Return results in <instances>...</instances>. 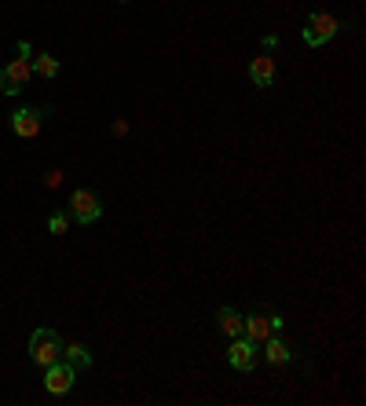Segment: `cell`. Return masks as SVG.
Returning <instances> with one entry per match:
<instances>
[{"mask_svg": "<svg viewBox=\"0 0 366 406\" xmlns=\"http://www.w3.org/2000/svg\"><path fill=\"white\" fill-rule=\"evenodd\" d=\"M45 114H48V110H37V106H18V110L11 114V128H15V136H23V139H37V136H40V124H45Z\"/></svg>", "mask_w": 366, "mask_h": 406, "instance_id": "cell-6", "label": "cell"}, {"mask_svg": "<svg viewBox=\"0 0 366 406\" xmlns=\"http://www.w3.org/2000/svg\"><path fill=\"white\" fill-rule=\"evenodd\" d=\"M227 359H231V366L239 370V373H249L256 366V344H253V340H239V337H234Z\"/></svg>", "mask_w": 366, "mask_h": 406, "instance_id": "cell-7", "label": "cell"}, {"mask_svg": "<svg viewBox=\"0 0 366 406\" xmlns=\"http://www.w3.org/2000/svg\"><path fill=\"white\" fill-rule=\"evenodd\" d=\"M74 381H77V370L70 366L67 359H59V362H52V366H45V388H48V395H67L74 388Z\"/></svg>", "mask_w": 366, "mask_h": 406, "instance_id": "cell-4", "label": "cell"}, {"mask_svg": "<svg viewBox=\"0 0 366 406\" xmlns=\"http://www.w3.org/2000/svg\"><path fill=\"white\" fill-rule=\"evenodd\" d=\"M18 59H30V40H18Z\"/></svg>", "mask_w": 366, "mask_h": 406, "instance_id": "cell-18", "label": "cell"}, {"mask_svg": "<svg viewBox=\"0 0 366 406\" xmlns=\"http://www.w3.org/2000/svg\"><path fill=\"white\" fill-rule=\"evenodd\" d=\"M33 70H30V59H15L8 66H0V92L4 95H18L30 84Z\"/></svg>", "mask_w": 366, "mask_h": 406, "instance_id": "cell-3", "label": "cell"}, {"mask_svg": "<svg viewBox=\"0 0 366 406\" xmlns=\"http://www.w3.org/2000/svg\"><path fill=\"white\" fill-rule=\"evenodd\" d=\"M30 70H33L37 77H48V81H52V77L59 74V59H55L52 52H45V55H37V59L30 62Z\"/></svg>", "mask_w": 366, "mask_h": 406, "instance_id": "cell-12", "label": "cell"}, {"mask_svg": "<svg viewBox=\"0 0 366 406\" xmlns=\"http://www.w3.org/2000/svg\"><path fill=\"white\" fill-rule=\"evenodd\" d=\"M337 30H341L337 15H330V11H315L308 23H304V30H300V37H304V45H308V48H322V45H330V40L337 37Z\"/></svg>", "mask_w": 366, "mask_h": 406, "instance_id": "cell-2", "label": "cell"}, {"mask_svg": "<svg viewBox=\"0 0 366 406\" xmlns=\"http://www.w3.org/2000/svg\"><path fill=\"white\" fill-rule=\"evenodd\" d=\"M70 212L77 224H96L103 216V205H99V195H92V190H74L70 195Z\"/></svg>", "mask_w": 366, "mask_h": 406, "instance_id": "cell-5", "label": "cell"}, {"mask_svg": "<svg viewBox=\"0 0 366 406\" xmlns=\"http://www.w3.org/2000/svg\"><path fill=\"white\" fill-rule=\"evenodd\" d=\"M59 183H62V173H48L45 176V187H59Z\"/></svg>", "mask_w": 366, "mask_h": 406, "instance_id": "cell-16", "label": "cell"}, {"mask_svg": "<svg viewBox=\"0 0 366 406\" xmlns=\"http://www.w3.org/2000/svg\"><path fill=\"white\" fill-rule=\"evenodd\" d=\"M67 227H70V220L62 216V212H52V216H48V231L52 234H67Z\"/></svg>", "mask_w": 366, "mask_h": 406, "instance_id": "cell-14", "label": "cell"}, {"mask_svg": "<svg viewBox=\"0 0 366 406\" xmlns=\"http://www.w3.org/2000/svg\"><path fill=\"white\" fill-rule=\"evenodd\" d=\"M30 359L37 362V366H52V362H59V359H62V340H59V333L48 330V326L33 330V333H30Z\"/></svg>", "mask_w": 366, "mask_h": 406, "instance_id": "cell-1", "label": "cell"}, {"mask_svg": "<svg viewBox=\"0 0 366 406\" xmlns=\"http://www.w3.org/2000/svg\"><path fill=\"white\" fill-rule=\"evenodd\" d=\"M121 4H125V0H121Z\"/></svg>", "mask_w": 366, "mask_h": 406, "instance_id": "cell-19", "label": "cell"}, {"mask_svg": "<svg viewBox=\"0 0 366 406\" xmlns=\"http://www.w3.org/2000/svg\"><path fill=\"white\" fill-rule=\"evenodd\" d=\"M242 330L249 333V340H253V344H264V340L271 337V323H268V315H249Z\"/></svg>", "mask_w": 366, "mask_h": 406, "instance_id": "cell-9", "label": "cell"}, {"mask_svg": "<svg viewBox=\"0 0 366 406\" xmlns=\"http://www.w3.org/2000/svg\"><path fill=\"white\" fill-rule=\"evenodd\" d=\"M268 323H271V333H278L286 323H282V315H275V311H268Z\"/></svg>", "mask_w": 366, "mask_h": 406, "instance_id": "cell-15", "label": "cell"}, {"mask_svg": "<svg viewBox=\"0 0 366 406\" xmlns=\"http://www.w3.org/2000/svg\"><path fill=\"white\" fill-rule=\"evenodd\" d=\"M62 359H67L74 370H88L92 366V352L84 344H67V348H62Z\"/></svg>", "mask_w": 366, "mask_h": 406, "instance_id": "cell-11", "label": "cell"}, {"mask_svg": "<svg viewBox=\"0 0 366 406\" xmlns=\"http://www.w3.org/2000/svg\"><path fill=\"white\" fill-rule=\"evenodd\" d=\"M264 344H268V362H275V366H282V362H290V348L282 344V340H278L275 333L264 340Z\"/></svg>", "mask_w": 366, "mask_h": 406, "instance_id": "cell-13", "label": "cell"}, {"mask_svg": "<svg viewBox=\"0 0 366 406\" xmlns=\"http://www.w3.org/2000/svg\"><path fill=\"white\" fill-rule=\"evenodd\" d=\"M249 77H253L256 88H268V84L275 81V62H271V55H256V59L249 62Z\"/></svg>", "mask_w": 366, "mask_h": 406, "instance_id": "cell-8", "label": "cell"}, {"mask_svg": "<svg viewBox=\"0 0 366 406\" xmlns=\"http://www.w3.org/2000/svg\"><path fill=\"white\" fill-rule=\"evenodd\" d=\"M275 48H278V37L268 33V37H264V52H275Z\"/></svg>", "mask_w": 366, "mask_h": 406, "instance_id": "cell-17", "label": "cell"}, {"mask_svg": "<svg viewBox=\"0 0 366 406\" xmlns=\"http://www.w3.org/2000/svg\"><path fill=\"white\" fill-rule=\"evenodd\" d=\"M217 323H220V330H224L227 337H242V326H246V318H242L239 311H234V308H220Z\"/></svg>", "mask_w": 366, "mask_h": 406, "instance_id": "cell-10", "label": "cell"}]
</instances>
